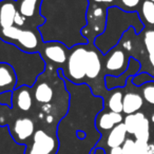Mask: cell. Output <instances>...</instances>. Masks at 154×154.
<instances>
[{"mask_svg":"<svg viewBox=\"0 0 154 154\" xmlns=\"http://www.w3.org/2000/svg\"><path fill=\"white\" fill-rule=\"evenodd\" d=\"M89 5V0H42L40 15L45 22L38 30L43 42L60 41L68 48L89 43L82 35Z\"/></svg>","mask_w":154,"mask_h":154,"instance_id":"obj_1","label":"cell"},{"mask_svg":"<svg viewBox=\"0 0 154 154\" xmlns=\"http://www.w3.org/2000/svg\"><path fill=\"white\" fill-rule=\"evenodd\" d=\"M0 62L8 63L15 70L18 77V87L32 88L37 78L47 69V63L40 53H26L17 45L8 43L0 38Z\"/></svg>","mask_w":154,"mask_h":154,"instance_id":"obj_2","label":"cell"},{"mask_svg":"<svg viewBox=\"0 0 154 154\" xmlns=\"http://www.w3.org/2000/svg\"><path fill=\"white\" fill-rule=\"evenodd\" d=\"M131 26L135 29L136 33H139L143 29V24L136 13L125 12L117 7L108 8L105 31L94 39L93 45L103 55H107L117 45L124 33Z\"/></svg>","mask_w":154,"mask_h":154,"instance_id":"obj_3","label":"cell"},{"mask_svg":"<svg viewBox=\"0 0 154 154\" xmlns=\"http://www.w3.org/2000/svg\"><path fill=\"white\" fill-rule=\"evenodd\" d=\"M89 43L70 48L68 61L62 70V76L75 85L86 84V66Z\"/></svg>","mask_w":154,"mask_h":154,"instance_id":"obj_4","label":"cell"},{"mask_svg":"<svg viewBox=\"0 0 154 154\" xmlns=\"http://www.w3.org/2000/svg\"><path fill=\"white\" fill-rule=\"evenodd\" d=\"M106 22L107 9L101 5H90L87 12V26L82 29V35L88 40V42L93 43L94 39L103 33Z\"/></svg>","mask_w":154,"mask_h":154,"instance_id":"obj_5","label":"cell"},{"mask_svg":"<svg viewBox=\"0 0 154 154\" xmlns=\"http://www.w3.org/2000/svg\"><path fill=\"white\" fill-rule=\"evenodd\" d=\"M70 48L60 41L43 42L40 49V55L45 63L56 68L57 70H63L68 61Z\"/></svg>","mask_w":154,"mask_h":154,"instance_id":"obj_6","label":"cell"},{"mask_svg":"<svg viewBox=\"0 0 154 154\" xmlns=\"http://www.w3.org/2000/svg\"><path fill=\"white\" fill-rule=\"evenodd\" d=\"M108 57L105 61V71L107 75L118 77L125 73L129 66V58L124 49L114 48L107 54Z\"/></svg>","mask_w":154,"mask_h":154,"instance_id":"obj_7","label":"cell"},{"mask_svg":"<svg viewBox=\"0 0 154 154\" xmlns=\"http://www.w3.org/2000/svg\"><path fill=\"white\" fill-rule=\"evenodd\" d=\"M43 39L37 28H23L15 45L26 53H39Z\"/></svg>","mask_w":154,"mask_h":154,"instance_id":"obj_8","label":"cell"},{"mask_svg":"<svg viewBox=\"0 0 154 154\" xmlns=\"http://www.w3.org/2000/svg\"><path fill=\"white\" fill-rule=\"evenodd\" d=\"M42 0H16L18 13L24 18L28 22L32 23L35 28L43 26L45 19L40 15V8Z\"/></svg>","mask_w":154,"mask_h":154,"instance_id":"obj_9","label":"cell"},{"mask_svg":"<svg viewBox=\"0 0 154 154\" xmlns=\"http://www.w3.org/2000/svg\"><path fill=\"white\" fill-rule=\"evenodd\" d=\"M100 55L101 53L97 50V48L93 43L89 42L86 66V84L89 87L92 86V82H96L103 72V61Z\"/></svg>","mask_w":154,"mask_h":154,"instance_id":"obj_10","label":"cell"},{"mask_svg":"<svg viewBox=\"0 0 154 154\" xmlns=\"http://www.w3.org/2000/svg\"><path fill=\"white\" fill-rule=\"evenodd\" d=\"M56 149V139L45 131L36 130L33 135V145L29 154H50Z\"/></svg>","mask_w":154,"mask_h":154,"instance_id":"obj_11","label":"cell"},{"mask_svg":"<svg viewBox=\"0 0 154 154\" xmlns=\"http://www.w3.org/2000/svg\"><path fill=\"white\" fill-rule=\"evenodd\" d=\"M34 105L33 89L28 86L16 88L12 92V107H16L21 112H29Z\"/></svg>","mask_w":154,"mask_h":154,"instance_id":"obj_12","label":"cell"},{"mask_svg":"<svg viewBox=\"0 0 154 154\" xmlns=\"http://www.w3.org/2000/svg\"><path fill=\"white\" fill-rule=\"evenodd\" d=\"M18 85L15 70L10 64L0 62V95L12 93Z\"/></svg>","mask_w":154,"mask_h":154,"instance_id":"obj_13","label":"cell"},{"mask_svg":"<svg viewBox=\"0 0 154 154\" xmlns=\"http://www.w3.org/2000/svg\"><path fill=\"white\" fill-rule=\"evenodd\" d=\"M139 70V63L138 61L134 59V58H130L129 60V66L128 69L125 73H122L120 76L114 77L110 76V75H106L105 76V87L107 90H114V89L122 88L126 85L127 80L130 76L135 75L137 71Z\"/></svg>","mask_w":154,"mask_h":154,"instance_id":"obj_14","label":"cell"},{"mask_svg":"<svg viewBox=\"0 0 154 154\" xmlns=\"http://www.w3.org/2000/svg\"><path fill=\"white\" fill-rule=\"evenodd\" d=\"M18 13L16 0L0 1V30L15 26V17Z\"/></svg>","mask_w":154,"mask_h":154,"instance_id":"obj_15","label":"cell"},{"mask_svg":"<svg viewBox=\"0 0 154 154\" xmlns=\"http://www.w3.org/2000/svg\"><path fill=\"white\" fill-rule=\"evenodd\" d=\"M12 132L18 140H26L35 133V124L30 117H20L14 122Z\"/></svg>","mask_w":154,"mask_h":154,"instance_id":"obj_16","label":"cell"},{"mask_svg":"<svg viewBox=\"0 0 154 154\" xmlns=\"http://www.w3.org/2000/svg\"><path fill=\"white\" fill-rule=\"evenodd\" d=\"M124 117L122 113H116V112H105V113H99L96 117V125L101 130H112L116 125L122 124Z\"/></svg>","mask_w":154,"mask_h":154,"instance_id":"obj_17","label":"cell"},{"mask_svg":"<svg viewBox=\"0 0 154 154\" xmlns=\"http://www.w3.org/2000/svg\"><path fill=\"white\" fill-rule=\"evenodd\" d=\"M143 105V98L137 93L128 92L124 95L122 99V112L127 115L139 112Z\"/></svg>","mask_w":154,"mask_h":154,"instance_id":"obj_18","label":"cell"},{"mask_svg":"<svg viewBox=\"0 0 154 154\" xmlns=\"http://www.w3.org/2000/svg\"><path fill=\"white\" fill-rule=\"evenodd\" d=\"M127 129L125 127L124 122L118 124L110 131L109 136L107 139V145L110 148H116V147H122L124 143L126 141V135H127Z\"/></svg>","mask_w":154,"mask_h":154,"instance_id":"obj_19","label":"cell"},{"mask_svg":"<svg viewBox=\"0 0 154 154\" xmlns=\"http://www.w3.org/2000/svg\"><path fill=\"white\" fill-rule=\"evenodd\" d=\"M146 118L145 114L141 112H136V113L127 115L124 119V125L127 129V132L130 134H134L135 131L139 127V125L143 122V120Z\"/></svg>","mask_w":154,"mask_h":154,"instance_id":"obj_20","label":"cell"},{"mask_svg":"<svg viewBox=\"0 0 154 154\" xmlns=\"http://www.w3.org/2000/svg\"><path fill=\"white\" fill-rule=\"evenodd\" d=\"M111 94H110L109 98H108V108L110 111L116 112V113H122V99H124V95H122L120 90H111Z\"/></svg>","mask_w":154,"mask_h":154,"instance_id":"obj_21","label":"cell"},{"mask_svg":"<svg viewBox=\"0 0 154 154\" xmlns=\"http://www.w3.org/2000/svg\"><path fill=\"white\" fill-rule=\"evenodd\" d=\"M136 138V140L143 141V143H148L150 139V122L148 118H145L143 120L137 130L133 134Z\"/></svg>","mask_w":154,"mask_h":154,"instance_id":"obj_22","label":"cell"},{"mask_svg":"<svg viewBox=\"0 0 154 154\" xmlns=\"http://www.w3.org/2000/svg\"><path fill=\"white\" fill-rule=\"evenodd\" d=\"M141 16L149 24H154V3L149 0H145L141 5Z\"/></svg>","mask_w":154,"mask_h":154,"instance_id":"obj_23","label":"cell"},{"mask_svg":"<svg viewBox=\"0 0 154 154\" xmlns=\"http://www.w3.org/2000/svg\"><path fill=\"white\" fill-rule=\"evenodd\" d=\"M143 43L148 53L154 52V30H148L143 34Z\"/></svg>","mask_w":154,"mask_h":154,"instance_id":"obj_24","label":"cell"},{"mask_svg":"<svg viewBox=\"0 0 154 154\" xmlns=\"http://www.w3.org/2000/svg\"><path fill=\"white\" fill-rule=\"evenodd\" d=\"M143 96L147 103L154 105V85H148L143 89Z\"/></svg>","mask_w":154,"mask_h":154,"instance_id":"obj_25","label":"cell"},{"mask_svg":"<svg viewBox=\"0 0 154 154\" xmlns=\"http://www.w3.org/2000/svg\"><path fill=\"white\" fill-rule=\"evenodd\" d=\"M122 154H136L135 150V141L131 138L126 139L122 145Z\"/></svg>","mask_w":154,"mask_h":154,"instance_id":"obj_26","label":"cell"},{"mask_svg":"<svg viewBox=\"0 0 154 154\" xmlns=\"http://www.w3.org/2000/svg\"><path fill=\"white\" fill-rule=\"evenodd\" d=\"M148 143H143V141L135 140V150L136 154H150L148 150Z\"/></svg>","mask_w":154,"mask_h":154,"instance_id":"obj_27","label":"cell"},{"mask_svg":"<svg viewBox=\"0 0 154 154\" xmlns=\"http://www.w3.org/2000/svg\"><path fill=\"white\" fill-rule=\"evenodd\" d=\"M122 7L127 10H132L139 5L140 0H120Z\"/></svg>","mask_w":154,"mask_h":154,"instance_id":"obj_28","label":"cell"},{"mask_svg":"<svg viewBox=\"0 0 154 154\" xmlns=\"http://www.w3.org/2000/svg\"><path fill=\"white\" fill-rule=\"evenodd\" d=\"M122 49L127 50V51H131L132 50V41L131 40L122 41Z\"/></svg>","mask_w":154,"mask_h":154,"instance_id":"obj_29","label":"cell"},{"mask_svg":"<svg viewBox=\"0 0 154 154\" xmlns=\"http://www.w3.org/2000/svg\"><path fill=\"white\" fill-rule=\"evenodd\" d=\"M110 154H122V147H116V148H112Z\"/></svg>","mask_w":154,"mask_h":154,"instance_id":"obj_30","label":"cell"},{"mask_svg":"<svg viewBox=\"0 0 154 154\" xmlns=\"http://www.w3.org/2000/svg\"><path fill=\"white\" fill-rule=\"evenodd\" d=\"M95 3H98V5H100V3H111L113 2L114 0H93Z\"/></svg>","mask_w":154,"mask_h":154,"instance_id":"obj_31","label":"cell"},{"mask_svg":"<svg viewBox=\"0 0 154 154\" xmlns=\"http://www.w3.org/2000/svg\"><path fill=\"white\" fill-rule=\"evenodd\" d=\"M149 60H150V63H151L152 66L154 68V52H153V53L149 54Z\"/></svg>","mask_w":154,"mask_h":154,"instance_id":"obj_32","label":"cell"},{"mask_svg":"<svg viewBox=\"0 0 154 154\" xmlns=\"http://www.w3.org/2000/svg\"><path fill=\"white\" fill-rule=\"evenodd\" d=\"M148 150L150 154H154V143H149L148 145Z\"/></svg>","mask_w":154,"mask_h":154,"instance_id":"obj_33","label":"cell"},{"mask_svg":"<svg viewBox=\"0 0 154 154\" xmlns=\"http://www.w3.org/2000/svg\"><path fill=\"white\" fill-rule=\"evenodd\" d=\"M151 120H152V122H154V114L152 115V117H151Z\"/></svg>","mask_w":154,"mask_h":154,"instance_id":"obj_34","label":"cell"},{"mask_svg":"<svg viewBox=\"0 0 154 154\" xmlns=\"http://www.w3.org/2000/svg\"><path fill=\"white\" fill-rule=\"evenodd\" d=\"M3 106H5V105H1V103H0V109H1V108H2Z\"/></svg>","mask_w":154,"mask_h":154,"instance_id":"obj_35","label":"cell"},{"mask_svg":"<svg viewBox=\"0 0 154 154\" xmlns=\"http://www.w3.org/2000/svg\"><path fill=\"white\" fill-rule=\"evenodd\" d=\"M149 1H152V2H153V3H154V0H149Z\"/></svg>","mask_w":154,"mask_h":154,"instance_id":"obj_36","label":"cell"},{"mask_svg":"<svg viewBox=\"0 0 154 154\" xmlns=\"http://www.w3.org/2000/svg\"><path fill=\"white\" fill-rule=\"evenodd\" d=\"M0 1H1V0H0Z\"/></svg>","mask_w":154,"mask_h":154,"instance_id":"obj_37","label":"cell"}]
</instances>
